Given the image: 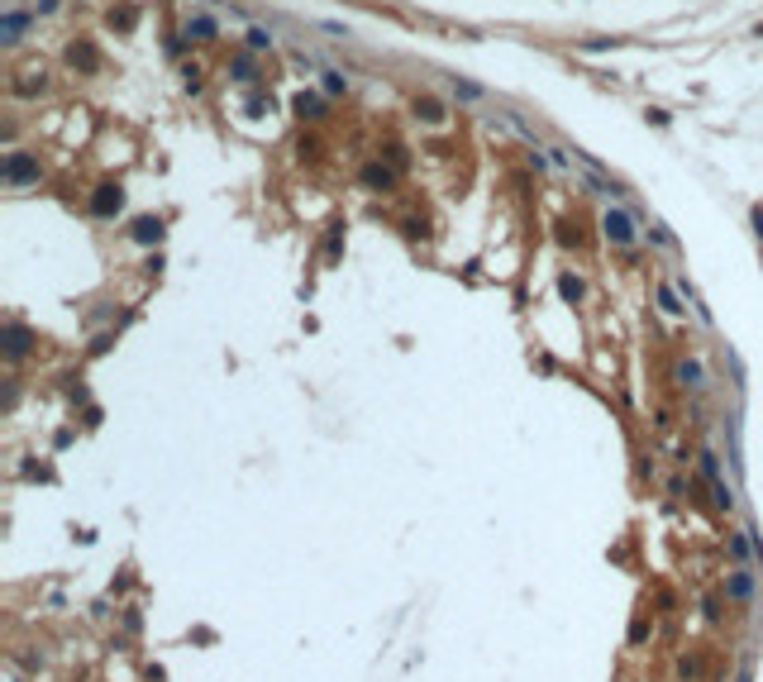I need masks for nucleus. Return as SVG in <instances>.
Masks as SVG:
<instances>
[{
  "label": "nucleus",
  "mask_w": 763,
  "mask_h": 682,
  "mask_svg": "<svg viewBox=\"0 0 763 682\" xmlns=\"http://www.w3.org/2000/svg\"><path fill=\"white\" fill-rule=\"evenodd\" d=\"M601 229H606V239H611V244H634V219L625 215V210H606V215H601Z\"/></svg>",
  "instance_id": "obj_1"
},
{
  "label": "nucleus",
  "mask_w": 763,
  "mask_h": 682,
  "mask_svg": "<svg viewBox=\"0 0 763 682\" xmlns=\"http://www.w3.org/2000/svg\"><path fill=\"white\" fill-rule=\"evenodd\" d=\"M5 182H15V187L38 182V163H34L29 153H10V158H5Z\"/></svg>",
  "instance_id": "obj_2"
},
{
  "label": "nucleus",
  "mask_w": 763,
  "mask_h": 682,
  "mask_svg": "<svg viewBox=\"0 0 763 682\" xmlns=\"http://www.w3.org/2000/svg\"><path fill=\"white\" fill-rule=\"evenodd\" d=\"M119 205H124V196L115 191V187H101V191L91 196V210L96 215H119Z\"/></svg>",
  "instance_id": "obj_3"
},
{
  "label": "nucleus",
  "mask_w": 763,
  "mask_h": 682,
  "mask_svg": "<svg viewBox=\"0 0 763 682\" xmlns=\"http://www.w3.org/2000/svg\"><path fill=\"white\" fill-rule=\"evenodd\" d=\"M24 354H29V329L5 325V358H24Z\"/></svg>",
  "instance_id": "obj_4"
},
{
  "label": "nucleus",
  "mask_w": 763,
  "mask_h": 682,
  "mask_svg": "<svg viewBox=\"0 0 763 682\" xmlns=\"http://www.w3.org/2000/svg\"><path fill=\"white\" fill-rule=\"evenodd\" d=\"M415 119H425V124H444V106H439L435 96H415Z\"/></svg>",
  "instance_id": "obj_5"
},
{
  "label": "nucleus",
  "mask_w": 763,
  "mask_h": 682,
  "mask_svg": "<svg viewBox=\"0 0 763 682\" xmlns=\"http://www.w3.org/2000/svg\"><path fill=\"white\" fill-rule=\"evenodd\" d=\"M725 592H730L735 601H749V597H754V577L744 573V568H735V573H730V582H725Z\"/></svg>",
  "instance_id": "obj_6"
},
{
  "label": "nucleus",
  "mask_w": 763,
  "mask_h": 682,
  "mask_svg": "<svg viewBox=\"0 0 763 682\" xmlns=\"http://www.w3.org/2000/svg\"><path fill=\"white\" fill-rule=\"evenodd\" d=\"M67 62H72V67H86V72H91V67H96L101 57H96V48H91V43H72V48H67Z\"/></svg>",
  "instance_id": "obj_7"
},
{
  "label": "nucleus",
  "mask_w": 763,
  "mask_h": 682,
  "mask_svg": "<svg viewBox=\"0 0 763 682\" xmlns=\"http://www.w3.org/2000/svg\"><path fill=\"white\" fill-rule=\"evenodd\" d=\"M163 239V219H138L134 224V244H158Z\"/></svg>",
  "instance_id": "obj_8"
},
{
  "label": "nucleus",
  "mask_w": 763,
  "mask_h": 682,
  "mask_svg": "<svg viewBox=\"0 0 763 682\" xmlns=\"http://www.w3.org/2000/svg\"><path fill=\"white\" fill-rule=\"evenodd\" d=\"M20 29H24V15H20V10H10V15L0 20V34H5V43H15V38H20Z\"/></svg>",
  "instance_id": "obj_9"
},
{
  "label": "nucleus",
  "mask_w": 763,
  "mask_h": 682,
  "mask_svg": "<svg viewBox=\"0 0 763 682\" xmlns=\"http://www.w3.org/2000/svg\"><path fill=\"white\" fill-rule=\"evenodd\" d=\"M678 377H682V386H702V363H697V358L678 363Z\"/></svg>",
  "instance_id": "obj_10"
},
{
  "label": "nucleus",
  "mask_w": 763,
  "mask_h": 682,
  "mask_svg": "<svg viewBox=\"0 0 763 682\" xmlns=\"http://www.w3.org/2000/svg\"><path fill=\"white\" fill-rule=\"evenodd\" d=\"M363 182H368V187H391V172H386L382 163H368V167H363Z\"/></svg>",
  "instance_id": "obj_11"
},
{
  "label": "nucleus",
  "mask_w": 763,
  "mask_h": 682,
  "mask_svg": "<svg viewBox=\"0 0 763 682\" xmlns=\"http://www.w3.org/2000/svg\"><path fill=\"white\" fill-rule=\"evenodd\" d=\"M296 115H300V119H315V115H320V96H305V91H300V96H296Z\"/></svg>",
  "instance_id": "obj_12"
},
{
  "label": "nucleus",
  "mask_w": 763,
  "mask_h": 682,
  "mask_svg": "<svg viewBox=\"0 0 763 682\" xmlns=\"http://www.w3.org/2000/svg\"><path fill=\"white\" fill-rule=\"evenodd\" d=\"M558 291H563V300H582V282L577 277H558Z\"/></svg>",
  "instance_id": "obj_13"
},
{
  "label": "nucleus",
  "mask_w": 763,
  "mask_h": 682,
  "mask_svg": "<svg viewBox=\"0 0 763 682\" xmlns=\"http://www.w3.org/2000/svg\"><path fill=\"white\" fill-rule=\"evenodd\" d=\"M658 300H663V310H668V315H682L678 291H673V286H658Z\"/></svg>",
  "instance_id": "obj_14"
},
{
  "label": "nucleus",
  "mask_w": 763,
  "mask_h": 682,
  "mask_svg": "<svg viewBox=\"0 0 763 682\" xmlns=\"http://www.w3.org/2000/svg\"><path fill=\"white\" fill-rule=\"evenodd\" d=\"M187 34H196V38H210V34H215V20H205V15H201V20H191V24H187Z\"/></svg>",
  "instance_id": "obj_15"
},
{
  "label": "nucleus",
  "mask_w": 763,
  "mask_h": 682,
  "mask_svg": "<svg viewBox=\"0 0 763 682\" xmlns=\"http://www.w3.org/2000/svg\"><path fill=\"white\" fill-rule=\"evenodd\" d=\"M325 91H329V96L349 91V77H344V72H325Z\"/></svg>",
  "instance_id": "obj_16"
},
{
  "label": "nucleus",
  "mask_w": 763,
  "mask_h": 682,
  "mask_svg": "<svg viewBox=\"0 0 763 682\" xmlns=\"http://www.w3.org/2000/svg\"><path fill=\"white\" fill-rule=\"evenodd\" d=\"M110 24H115V29H134V10H110Z\"/></svg>",
  "instance_id": "obj_17"
},
{
  "label": "nucleus",
  "mask_w": 763,
  "mask_h": 682,
  "mask_svg": "<svg viewBox=\"0 0 763 682\" xmlns=\"http://www.w3.org/2000/svg\"><path fill=\"white\" fill-rule=\"evenodd\" d=\"M248 48H272V34H268V29H253V34H248Z\"/></svg>",
  "instance_id": "obj_18"
},
{
  "label": "nucleus",
  "mask_w": 763,
  "mask_h": 682,
  "mask_svg": "<svg viewBox=\"0 0 763 682\" xmlns=\"http://www.w3.org/2000/svg\"><path fill=\"white\" fill-rule=\"evenodd\" d=\"M453 91H458V101H477V96H482L472 82H453Z\"/></svg>",
  "instance_id": "obj_19"
},
{
  "label": "nucleus",
  "mask_w": 763,
  "mask_h": 682,
  "mask_svg": "<svg viewBox=\"0 0 763 682\" xmlns=\"http://www.w3.org/2000/svg\"><path fill=\"white\" fill-rule=\"evenodd\" d=\"M630 639H634V644L649 639V621H634V625H630Z\"/></svg>",
  "instance_id": "obj_20"
},
{
  "label": "nucleus",
  "mask_w": 763,
  "mask_h": 682,
  "mask_svg": "<svg viewBox=\"0 0 763 682\" xmlns=\"http://www.w3.org/2000/svg\"><path fill=\"white\" fill-rule=\"evenodd\" d=\"M34 10H38V15H53V10H57V0H34Z\"/></svg>",
  "instance_id": "obj_21"
}]
</instances>
